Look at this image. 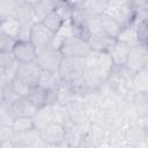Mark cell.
<instances>
[{"label":"cell","instance_id":"cell-1","mask_svg":"<svg viewBox=\"0 0 148 148\" xmlns=\"http://www.w3.org/2000/svg\"><path fill=\"white\" fill-rule=\"evenodd\" d=\"M58 49L64 58H84L90 52L88 42L74 35H68L64 37L60 40Z\"/></svg>","mask_w":148,"mask_h":148},{"label":"cell","instance_id":"cell-2","mask_svg":"<svg viewBox=\"0 0 148 148\" xmlns=\"http://www.w3.org/2000/svg\"><path fill=\"white\" fill-rule=\"evenodd\" d=\"M61 59L62 56L59 49L54 45H50L37 52V57L35 61L37 62V65L40 67L42 71L58 73Z\"/></svg>","mask_w":148,"mask_h":148},{"label":"cell","instance_id":"cell-3","mask_svg":"<svg viewBox=\"0 0 148 148\" xmlns=\"http://www.w3.org/2000/svg\"><path fill=\"white\" fill-rule=\"evenodd\" d=\"M147 65H148L147 45L136 44L132 46L128 51L126 61L124 64L125 68L132 73H136L142 69H147Z\"/></svg>","mask_w":148,"mask_h":148},{"label":"cell","instance_id":"cell-4","mask_svg":"<svg viewBox=\"0 0 148 148\" xmlns=\"http://www.w3.org/2000/svg\"><path fill=\"white\" fill-rule=\"evenodd\" d=\"M104 14L114 18L124 28V27L131 25L135 22L136 15H138V9L135 6H133L131 2H128L125 5H120V6H109Z\"/></svg>","mask_w":148,"mask_h":148},{"label":"cell","instance_id":"cell-5","mask_svg":"<svg viewBox=\"0 0 148 148\" xmlns=\"http://www.w3.org/2000/svg\"><path fill=\"white\" fill-rule=\"evenodd\" d=\"M84 62H86V67L98 71L105 79L108 77L109 72L113 66L109 52H98L92 50H90V52L84 57Z\"/></svg>","mask_w":148,"mask_h":148},{"label":"cell","instance_id":"cell-6","mask_svg":"<svg viewBox=\"0 0 148 148\" xmlns=\"http://www.w3.org/2000/svg\"><path fill=\"white\" fill-rule=\"evenodd\" d=\"M54 37H56V34H53L51 30H49L42 22H35L31 27L29 40L32 43L36 51L38 52V51L52 45Z\"/></svg>","mask_w":148,"mask_h":148},{"label":"cell","instance_id":"cell-7","mask_svg":"<svg viewBox=\"0 0 148 148\" xmlns=\"http://www.w3.org/2000/svg\"><path fill=\"white\" fill-rule=\"evenodd\" d=\"M66 127L59 123L53 121L49 126L39 130V136L46 146H60L66 140Z\"/></svg>","mask_w":148,"mask_h":148},{"label":"cell","instance_id":"cell-8","mask_svg":"<svg viewBox=\"0 0 148 148\" xmlns=\"http://www.w3.org/2000/svg\"><path fill=\"white\" fill-rule=\"evenodd\" d=\"M42 73L40 67L37 65L36 61L31 62H18L17 67L15 69V75L14 77L25 82L30 87L37 84L39 75Z\"/></svg>","mask_w":148,"mask_h":148},{"label":"cell","instance_id":"cell-9","mask_svg":"<svg viewBox=\"0 0 148 148\" xmlns=\"http://www.w3.org/2000/svg\"><path fill=\"white\" fill-rule=\"evenodd\" d=\"M12 53L17 62H31L35 61L37 57V51L30 40L16 39Z\"/></svg>","mask_w":148,"mask_h":148},{"label":"cell","instance_id":"cell-10","mask_svg":"<svg viewBox=\"0 0 148 148\" xmlns=\"http://www.w3.org/2000/svg\"><path fill=\"white\" fill-rule=\"evenodd\" d=\"M88 44L90 50L98 51V52H109L113 45L116 44L117 39L108 36L103 31H98L95 34H91L88 38Z\"/></svg>","mask_w":148,"mask_h":148},{"label":"cell","instance_id":"cell-11","mask_svg":"<svg viewBox=\"0 0 148 148\" xmlns=\"http://www.w3.org/2000/svg\"><path fill=\"white\" fill-rule=\"evenodd\" d=\"M36 130H42L54 121V108L52 104H46L36 110L31 117Z\"/></svg>","mask_w":148,"mask_h":148},{"label":"cell","instance_id":"cell-12","mask_svg":"<svg viewBox=\"0 0 148 148\" xmlns=\"http://www.w3.org/2000/svg\"><path fill=\"white\" fill-rule=\"evenodd\" d=\"M8 108V111L10 112L12 117H32L36 112L37 108L28 99V97H18L15 102H13Z\"/></svg>","mask_w":148,"mask_h":148},{"label":"cell","instance_id":"cell-13","mask_svg":"<svg viewBox=\"0 0 148 148\" xmlns=\"http://www.w3.org/2000/svg\"><path fill=\"white\" fill-rule=\"evenodd\" d=\"M14 141L16 147H36V146H46L40 136H39V131L36 128H32L27 132L22 133H15L14 135Z\"/></svg>","mask_w":148,"mask_h":148},{"label":"cell","instance_id":"cell-14","mask_svg":"<svg viewBox=\"0 0 148 148\" xmlns=\"http://www.w3.org/2000/svg\"><path fill=\"white\" fill-rule=\"evenodd\" d=\"M58 0H39L32 6V15L35 22H42L51 12L56 9Z\"/></svg>","mask_w":148,"mask_h":148},{"label":"cell","instance_id":"cell-15","mask_svg":"<svg viewBox=\"0 0 148 148\" xmlns=\"http://www.w3.org/2000/svg\"><path fill=\"white\" fill-rule=\"evenodd\" d=\"M80 6L88 16H101L109 7V0H83Z\"/></svg>","mask_w":148,"mask_h":148},{"label":"cell","instance_id":"cell-16","mask_svg":"<svg viewBox=\"0 0 148 148\" xmlns=\"http://www.w3.org/2000/svg\"><path fill=\"white\" fill-rule=\"evenodd\" d=\"M27 97L37 109L43 106V105L49 104L47 103L49 102V90L44 89L43 87H40L38 84L30 87Z\"/></svg>","mask_w":148,"mask_h":148},{"label":"cell","instance_id":"cell-17","mask_svg":"<svg viewBox=\"0 0 148 148\" xmlns=\"http://www.w3.org/2000/svg\"><path fill=\"white\" fill-rule=\"evenodd\" d=\"M99 23H101V30L112 38H117L120 30L123 29V27L114 18H112L106 14H102L99 16Z\"/></svg>","mask_w":148,"mask_h":148},{"label":"cell","instance_id":"cell-18","mask_svg":"<svg viewBox=\"0 0 148 148\" xmlns=\"http://www.w3.org/2000/svg\"><path fill=\"white\" fill-rule=\"evenodd\" d=\"M62 83V80L60 79L58 73H52V72H45L42 71L37 84L43 87L46 90H56L59 88V86Z\"/></svg>","mask_w":148,"mask_h":148},{"label":"cell","instance_id":"cell-19","mask_svg":"<svg viewBox=\"0 0 148 148\" xmlns=\"http://www.w3.org/2000/svg\"><path fill=\"white\" fill-rule=\"evenodd\" d=\"M131 87L133 92H148V71L142 69L133 73Z\"/></svg>","mask_w":148,"mask_h":148},{"label":"cell","instance_id":"cell-20","mask_svg":"<svg viewBox=\"0 0 148 148\" xmlns=\"http://www.w3.org/2000/svg\"><path fill=\"white\" fill-rule=\"evenodd\" d=\"M130 46L123 44V43H119V42H116V44L113 45V47L109 51L110 56H111V59H112V62L113 65H119V66H124L125 61H126V58H127V54H128V51H130Z\"/></svg>","mask_w":148,"mask_h":148},{"label":"cell","instance_id":"cell-21","mask_svg":"<svg viewBox=\"0 0 148 148\" xmlns=\"http://www.w3.org/2000/svg\"><path fill=\"white\" fill-rule=\"evenodd\" d=\"M42 23L49 29L51 30L53 34H57L60 31V29L64 27V24L66 23V21L64 20V17L54 9L53 12H51L43 21Z\"/></svg>","mask_w":148,"mask_h":148},{"label":"cell","instance_id":"cell-22","mask_svg":"<svg viewBox=\"0 0 148 148\" xmlns=\"http://www.w3.org/2000/svg\"><path fill=\"white\" fill-rule=\"evenodd\" d=\"M15 17L21 22H35L32 15V6L22 1L16 0V8H15Z\"/></svg>","mask_w":148,"mask_h":148},{"label":"cell","instance_id":"cell-23","mask_svg":"<svg viewBox=\"0 0 148 148\" xmlns=\"http://www.w3.org/2000/svg\"><path fill=\"white\" fill-rule=\"evenodd\" d=\"M117 42L119 43H123L130 47L139 44V40H138V37H136V32H135V28L133 24L131 25H127V27H124L119 35L117 36Z\"/></svg>","mask_w":148,"mask_h":148},{"label":"cell","instance_id":"cell-24","mask_svg":"<svg viewBox=\"0 0 148 148\" xmlns=\"http://www.w3.org/2000/svg\"><path fill=\"white\" fill-rule=\"evenodd\" d=\"M20 27H21V22L15 16H10L0 21V31L14 38L17 37Z\"/></svg>","mask_w":148,"mask_h":148},{"label":"cell","instance_id":"cell-25","mask_svg":"<svg viewBox=\"0 0 148 148\" xmlns=\"http://www.w3.org/2000/svg\"><path fill=\"white\" fill-rule=\"evenodd\" d=\"M132 102L138 116H148V95L147 92H134Z\"/></svg>","mask_w":148,"mask_h":148},{"label":"cell","instance_id":"cell-26","mask_svg":"<svg viewBox=\"0 0 148 148\" xmlns=\"http://www.w3.org/2000/svg\"><path fill=\"white\" fill-rule=\"evenodd\" d=\"M12 127H13L15 133H22V132H27V131L35 128L32 118L31 117H24V116L13 118Z\"/></svg>","mask_w":148,"mask_h":148},{"label":"cell","instance_id":"cell-27","mask_svg":"<svg viewBox=\"0 0 148 148\" xmlns=\"http://www.w3.org/2000/svg\"><path fill=\"white\" fill-rule=\"evenodd\" d=\"M16 0H0V21L15 16Z\"/></svg>","mask_w":148,"mask_h":148},{"label":"cell","instance_id":"cell-28","mask_svg":"<svg viewBox=\"0 0 148 148\" xmlns=\"http://www.w3.org/2000/svg\"><path fill=\"white\" fill-rule=\"evenodd\" d=\"M18 98V96L15 94L10 81H5L3 82V90H2V102L1 104L5 106H9L13 102H15Z\"/></svg>","mask_w":148,"mask_h":148},{"label":"cell","instance_id":"cell-29","mask_svg":"<svg viewBox=\"0 0 148 148\" xmlns=\"http://www.w3.org/2000/svg\"><path fill=\"white\" fill-rule=\"evenodd\" d=\"M10 83H12V87H13L15 94L18 97H27V95L29 92V89H30L29 84H27L25 82L16 79V77H13L10 80Z\"/></svg>","mask_w":148,"mask_h":148},{"label":"cell","instance_id":"cell-30","mask_svg":"<svg viewBox=\"0 0 148 148\" xmlns=\"http://www.w3.org/2000/svg\"><path fill=\"white\" fill-rule=\"evenodd\" d=\"M16 42V38L10 37L3 32L0 31V51L2 52H12L14 44Z\"/></svg>","mask_w":148,"mask_h":148},{"label":"cell","instance_id":"cell-31","mask_svg":"<svg viewBox=\"0 0 148 148\" xmlns=\"http://www.w3.org/2000/svg\"><path fill=\"white\" fill-rule=\"evenodd\" d=\"M15 132L12 127V124H3L0 123V142L14 139Z\"/></svg>","mask_w":148,"mask_h":148},{"label":"cell","instance_id":"cell-32","mask_svg":"<svg viewBox=\"0 0 148 148\" xmlns=\"http://www.w3.org/2000/svg\"><path fill=\"white\" fill-rule=\"evenodd\" d=\"M35 22H23L21 23L20 30H18V35L16 37L17 40H29L30 38V31H31V27Z\"/></svg>","mask_w":148,"mask_h":148},{"label":"cell","instance_id":"cell-33","mask_svg":"<svg viewBox=\"0 0 148 148\" xmlns=\"http://www.w3.org/2000/svg\"><path fill=\"white\" fill-rule=\"evenodd\" d=\"M15 61L16 60H15V58H14L12 52H2V51H0V68H2L5 71L10 65H13Z\"/></svg>","mask_w":148,"mask_h":148},{"label":"cell","instance_id":"cell-34","mask_svg":"<svg viewBox=\"0 0 148 148\" xmlns=\"http://www.w3.org/2000/svg\"><path fill=\"white\" fill-rule=\"evenodd\" d=\"M130 0H109V6H120L128 3Z\"/></svg>","mask_w":148,"mask_h":148},{"label":"cell","instance_id":"cell-35","mask_svg":"<svg viewBox=\"0 0 148 148\" xmlns=\"http://www.w3.org/2000/svg\"><path fill=\"white\" fill-rule=\"evenodd\" d=\"M67 3H69L72 7H75V6H79V5H81V2L83 1V0H65Z\"/></svg>","mask_w":148,"mask_h":148},{"label":"cell","instance_id":"cell-36","mask_svg":"<svg viewBox=\"0 0 148 148\" xmlns=\"http://www.w3.org/2000/svg\"><path fill=\"white\" fill-rule=\"evenodd\" d=\"M5 81H7V80H5ZM5 81H0V104L2 102V90H3V82Z\"/></svg>","mask_w":148,"mask_h":148},{"label":"cell","instance_id":"cell-37","mask_svg":"<svg viewBox=\"0 0 148 148\" xmlns=\"http://www.w3.org/2000/svg\"><path fill=\"white\" fill-rule=\"evenodd\" d=\"M22 1H24V2H27V3H29V5H31V6H34V5L37 3L39 0H22Z\"/></svg>","mask_w":148,"mask_h":148},{"label":"cell","instance_id":"cell-38","mask_svg":"<svg viewBox=\"0 0 148 148\" xmlns=\"http://www.w3.org/2000/svg\"><path fill=\"white\" fill-rule=\"evenodd\" d=\"M6 79H5V72H3V69L2 68H0V81H5ZM8 81V80H7Z\"/></svg>","mask_w":148,"mask_h":148}]
</instances>
